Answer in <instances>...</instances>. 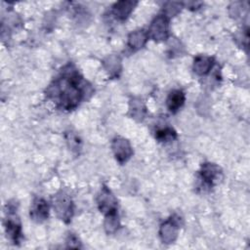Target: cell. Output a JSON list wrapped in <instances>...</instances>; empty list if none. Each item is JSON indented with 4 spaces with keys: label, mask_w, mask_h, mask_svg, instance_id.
Listing matches in <instances>:
<instances>
[{
    "label": "cell",
    "mask_w": 250,
    "mask_h": 250,
    "mask_svg": "<svg viewBox=\"0 0 250 250\" xmlns=\"http://www.w3.org/2000/svg\"><path fill=\"white\" fill-rule=\"evenodd\" d=\"M185 93L182 90H173L169 93L166 100V104L171 112L179 110L185 103Z\"/></svg>",
    "instance_id": "10"
},
{
    "label": "cell",
    "mask_w": 250,
    "mask_h": 250,
    "mask_svg": "<svg viewBox=\"0 0 250 250\" xmlns=\"http://www.w3.org/2000/svg\"><path fill=\"white\" fill-rule=\"evenodd\" d=\"M118 226H119V222H118V216L116 212L106 215L105 222H104V229L108 233H112L116 231V229H118Z\"/></svg>",
    "instance_id": "15"
},
{
    "label": "cell",
    "mask_w": 250,
    "mask_h": 250,
    "mask_svg": "<svg viewBox=\"0 0 250 250\" xmlns=\"http://www.w3.org/2000/svg\"><path fill=\"white\" fill-rule=\"evenodd\" d=\"M148 39V34L145 30H136L132 32L128 37V46L132 50H139L144 47L146 40Z\"/></svg>",
    "instance_id": "13"
},
{
    "label": "cell",
    "mask_w": 250,
    "mask_h": 250,
    "mask_svg": "<svg viewBox=\"0 0 250 250\" xmlns=\"http://www.w3.org/2000/svg\"><path fill=\"white\" fill-rule=\"evenodd\" d=\"M5 229L7 235H9V238L14 242L17 243L20 241V238L21 237V224L16 218L15 214H11L7 216L6 223H5Z\"/></svg>",
    "instance_id": "8"
},
{
    "label": "cell",
    "mask_w": 250,
    "mask_h": 250,
    "mask_svg": "<svg viewBox=\"0 0 250 250\" xmlns=\"http://www.w3.org/2000/svg\"><path fill=\"white\" fill-rule=\"evenodd\" d=\"M177 135H176V132L171 129V128H164V129H161L159 131L156 132V135H155V138L157 140H159L160 142H166V141H171L173 139H176Z\"/></svg>",
    "instance_id": "17"
},
{
    "label": "cell",
    "mask_w": 250,
    "mask_h": 250,
    "mask_svg": "<svg viewBox=\"0 0 250 250\" xmlns=\"http://www.w3.org/2000/svg\"><path fill=\"white\" fill-rule=\"evenodd\" d=\"M48 215H49L48 203L42 198L35 199L32 204V207L30 208V217L37 222H41L47 219Z\"/></svg>",
    "instance_id": "9"
},
{
    "label": "cell",
    "mask_w": 250,
    "mask_h": 250,
    "mask_svg": "<svg viewBox=\"0 0 250 250\" xmlns=\"http://www.w3.org/2000/svg\"><path fill=\"white\" fill-rule=\"evenodd\" d=\"M54 209L62 220H69L72 215V203L65 194L56 195L54 199Z\"/></svg>",
    "instance_id": "6"
},
{
    "label": "cell",
    "mask_w": 250,
    "mask_h": 250,
    "mask_svg": "<svg viewBox=\"0 0 250 250\" xmlns=\"http://www.w3.org/2000/svg\"><path fill=\"white\" fill-rule=\"evenodd\" d=\"M105 69L109 72L110 75H117V71H120V61L118 57L110 56L106 58V60L104 62Z\"/></svg>",
    "instance_id": "14"
},
{
    "label": "cell",
    "mask_w": 250,
    "mask_h": 250,
    "mask_svg": "<svg viewBox=\"0 0 250 250\" xmlns=\"http://www.w3.org/2000/svg\"><path fill=\"white\" fill-rule=\"evenodd\" d=\"M213 58L206 56H198L194 59L193 70L198 75L207 74L213 66Z\"/></svg>",
    "instance_id": "11"
},
{
    "label": "cell",
    "mask_w": 250,
    "mask_h": 250,
    "mask_svg": "<svg viewBox=\"0 0 250 250\" xmlns=\"http://www.w3.org/2000/svg\"><path fill=\"white\" fill-rule=\"evenodd\" d=\"M130 110L132 111V116L134 118L142 119L144 117L146 107L144 106L142 101L140 100H133L130 104Z\"/></svg>",
    "instance_id": "16"
},
{
    "label": "cell",
    "mask_w": 250,
    "mask_h": 250,
    "mask_svg": "<svg viewBox=\"0 0 250 250\" xmlns=\"http://www.w3.org/2000/svg\"><path fill=\"white\" fill-rule=\"evenodd\" d=\"M137 3L133 1H119L113 6V14L118 20H125L133 11Z\"/></svg>",
    "instance_id": "12"
},
{
    "label": "cell",
    "mask_w": 250,
    "mask_h": 250,
    "mask_svg": "<svg viewBox=\"0 0 250 250\" xmlns=\"http://www.w3.org/2000/svg\"><path fill=\"white\" fill-rule=\"evenodd\" d=\"M80 81L79 73L71 64H68L62 70V76L49 87L48 95L58 99L62 108L73 109L79 104L83 97Z\"/></svg>",
    "instance_id": "1"
},
{
    "label": "cell",
    "mask_w": 250,
    "mask_h": 250,
    "mask_svg": "<svg viewBox=\"0 0 250 250\" xmlns=\"http://www.w3.org/2000/svg\"><path fill=\"white\" fill-rule=\"evenodd\" d=\"M168 27L169 21L166 15H159L152 21L147 34L155 41H163L168 37Z\"/></svg>",
    "instance_id": "2"
},
{
    "label": "cell",
    "mask_w": 250,
    "mask_h": 250,
    "mask_svg": "<svg viewBox=\"0 0 250 250\" xmlns=\"http://www.w3.org/2000/svg\"><path fill=\"white\" fill-rule=\"evenodd\" d=\"M111 147L115 158L119 163L126 162L133 154V149L130 143L121 137H117L112 141Z\"/></svg>",
    "instance_id": "4"
},
{
    "label": "cell",
    "mask_w": 250,
    "mask_h": 250,
    "mask_svg": "<svg viewBox=\"0 0 250 250\" xmlns=\"http://www.w3.org/2000/svg\"><path fill=\"white\" fill-rule=\"evenodd\" d=\"M201 176L204 182L209 185L213 186L217 183H219L221 177H222V171L219 166L213 164V163H205L202 165L201 168Z\"/></svg>",
    "instance_id": "7"
},
{
    "label": "cell",
    "mask_w": 250,
    "mask_h": 250,
    "mask_svg": "<svg viewBox=\"0 0 250 250\" xmlns=\"http://www.w3.org/2000/svg\"><path fill=\"white\" fill-rule=\"evenodd\" d=\"M98 204L101 212L105 215L115 213L117 211V201L114 195L110 192V190L104 187L101 190V193L98 197Z\"/></svg>",
    "instance_id": "5"
},
{
    "label": "cell",
    "mask_w": 250,
    "mask_h": 250,
    "mask_svg": "<svg viewBox=\"0 0 250 250\" xmlns=\"http://www.w3.org/2000/svg\"><path fill=\"white\" fill-rule=\"evenodd\" d=\"M180 219L181 218L179 217H172L161 225L159 235L163 243H172L173 241H175L180 227Z\"/></svg>",
    "instance_id": "3"
}]
</instances>
